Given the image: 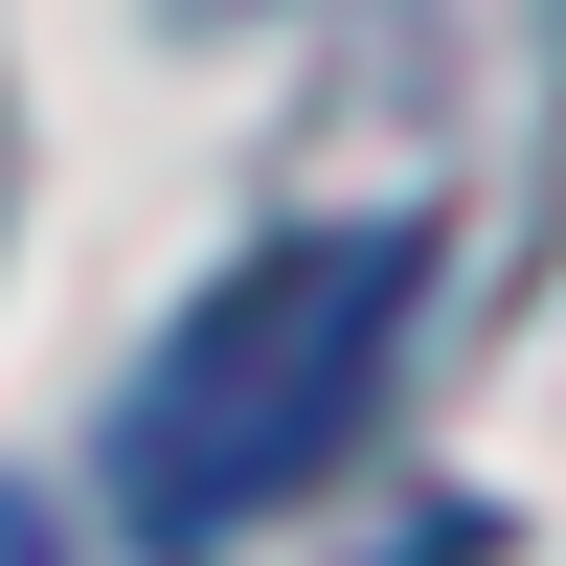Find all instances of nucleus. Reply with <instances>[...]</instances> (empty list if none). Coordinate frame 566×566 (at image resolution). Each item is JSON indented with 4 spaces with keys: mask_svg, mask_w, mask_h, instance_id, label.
I'll list each match as a JSON object with an SVG mask.
<instances>
[{
    "mask_svg": "<svg viewBox=\"0 0 566 566\" xmlns=\"http://www.w3.org/2000/svg\"><path fill=\"white\" fill-rule=\"evenodd\" d=\"M408 317H431V227H408V205L386 227H272L250 272H205L181 340L136 363V408H114V522L159 544V566L295 522V499L363 453Z\"/></svg>",
    "mask_w": 566,
    "mask_h": 566,
    "instance_id": "1",
    "label": "nucleus"
}]
</instances>
